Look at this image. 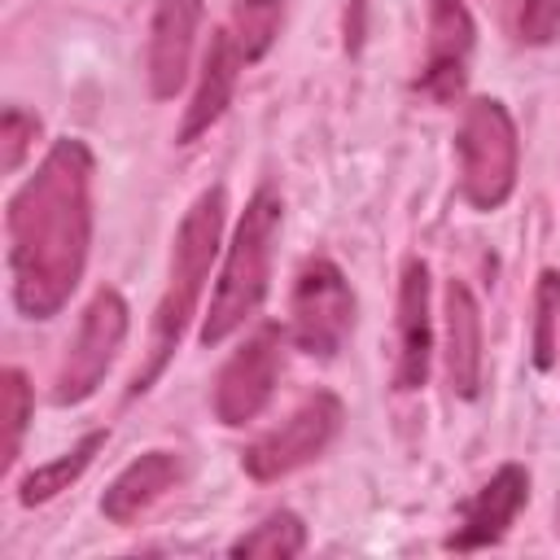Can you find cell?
Returning a JSON list of instances; mask_svg holds the SVG:
<instances>
[{
    "mask_svg": "<svg viewBox=\"0 0 560 560\" xmlns=\"http://www.w3.org/2000/svg\"><path fill=\"white\" fill-rule=\"evenodd\" d=\"M92 184V149L79 136H61L4 206L9 289L26 319H52L83 280L96 223Z\"/></svg>",
    "mask_w": 560,
    "mask_h": 560,
    "instance_id": "cell-1",
    "label": "cell"
},
{
    "mask_svg": "<svg viewBox=\"0 0 560 560\" xmlns=\"http://www.w3.org/2000/svg\"><path fill=\"white\" fill-rule=\"evenodd\" d=\"M223 219H228V188L223 184H210L197 192V201L184 210L179 228H175V241H171V267H166V289L153 306V328H149V350H144V363L136 368L131 385H127V398L153 389V381L166 372V363L175 359L197 306H201V293H206V280H210V267L223 249Z\"/></svg>",
    "mask_w": 560,
    "mask_h": 560,
    "instance_id": "cell-2",
    "label": "cell"
},
{
    "mask_svg": "<svg viewBox=\"0 0 560 560\" xmlns=\"http://www.w3.org/2000/svg\"><path fill=\"white\" fill-rule=\"evenodd\" d=\"M280 223H284V201L271 184H262L236 228H232V241L223 245V262H219V280L210 289V306L201 315V328H197V341L201 346H219L228 341L236 328H245L267 289H271V262H276V241H280Z\"/></svg>",
    "mask_w": 560,
    "mask_h": 560,
    "instance_id": "cell-3",
    "label": "cell"
},
{
    "mask_svg": "<svg viewBox=\"0 0 560 560\" xmlns=\"http://www.w3.org/2000/svg\"><path fill=\"white\" fill-rule=\"evenodd\" d=\"M455 158H459V197L490 214L508 206L521 175V136L503 101L472 96L455 127Z\"/></svg>",
    "mask_w": 560,
    "mask_h": 560,
    "instance_id": "cell-4",
    "label": "cell"
},
{
    "mask_svg": "<svg viewBox=\"0 0 560 560\" xmlns=\"http://www.w3.org/2000/svg\"><path fill=\"white\" fill-rule=\"evenodd\" d=\"M354 332V289L328 254H311L289 293V341L311 359H337Z\"/></svg>",
    "mask_w": 560,
    "mask_h": 560,
    "instance_id": "cell-5",
    "label": "cell"
},
{
    "mask_svg": "<svg viewBox=\"0 0 560 560\" xmlns=\"http://www.w3.org/2000/svg\"><path fill=\"white\" fill-rule=\"evenodd\" d=\"M127 328H131V311H127V298L109 284H101L83 315H79V328L57 363V376H52V402L57 407H79L88 402L101 381L109 376L122 341H127Z\"/></svg>",
    "mask_w": 560,
    "mask_h": 560,
    "instance_id": "cell-6",
    "label": "cell"
},
{
    "mask_svg": "<svg viewBox=\"0 0 560 560\" xmlns=\"http://www.w3.org/2000/svg\"><path fill=\"white\" fill-rule=\"evenodd\" d=\"M341 420H346V402L332 389H315L276 429L258 433L241 451V468L254 481H280V477L315 464L332 446V438L341 433Z\"/></svg>",
    "mask_w": 560,
    "mask_h": 560,
    "instance_id": "cell-7",
    "label": "cell"
},
{
    "mask_svg": "<svg viewBox=\"0 0 560 560\" xmlns=\"http://www.w3.org/2000/svg\"><path fill=\"white\" fill-rule=\"evenodd\" d=\"M284 341H289V328L267 319L228 354V363L219 368L214 389H210V407H214L219 424L241 429L262 416V407L271 402L276 381L284 372Z\"/></svg>",
    "mask_w": 560,
    "mask_h": 560,
    "instance_id": "cell-8",
    "label": "cell"
},
{
    "mask_svg": "<svg viewBox=\"0 0 560 560\" xmlns=\"http://www.w3.org/2000/svg\"><path fill=\"white\" fill-rule=\"evenodd\" d=\"M529 503V468L508 459L490 472V481L464 499L459 508V525L442 538L446 551H486L499 547L512 529V521L521 516V508Z\"/></svg>",
    "mask_w": 560,
    "mask_h": 560,
    "instance_id": "cell-9",
    "label": "cell"
},
{
    "mask_svg": "<svg viewBox=\"0 0 560 560\" xmlns=\"http://www.w3.org/2000/svg\"><path fill=\"white\" fill-rule=\"evenodd\" d=\"M398 350H394V389L416 394L429 381L433 363V311H429V262L407 254L398 267Z\"/></svg>",
    "mask_w": 560,
    "mask_h": 560,
    "instance_id": "cell-10",
    "label": "cell"
},
{
    "mask_svg": "<svg viewBox=\"0 0 560 560\" xmlns=\"http://www.w3.org/2000/svg\"><path fill=\"white\" fill-rule=\"evenodd\" d=\"M472 13L464 0H429V35L416 88L429 101H455L468 83L472 61Z\"/></svg>",
    "mask_w": 560,
    "mask_h": 560,
    "instance_id": "cell-11",
    "label": "cell"
},
{
    "mask_svg": "<svg viewBox=\"0 0 560 560\" xmlns=\"http://www.w3.org/2000/svg\"><path fill=\"white\" fill-rule=\"evenodd\" d=\"M201 18H206L201 0H158L149 22V48H144V79L153 101H171L184 88Z\"/></svg>",
    "mask_w": 560,
    "mask_h": 560,
    "instance_id": "cell-12",
    "label": "cell"
},
{
    "mask_svg": "<svg viewBox=\"0 0 560 560\" xmlns=\"http://www.w3.org/2000/svg\"><path fill=\"white\" fill-rule=\"evenodd\" d=\"M442 315H446V341H442L446 385L455 398H477L481 394V363H486V328H481L477 293L464 280H446Z\"/></svg>",
    "mask_w": 560,
    "mask_h": 560,
    "instance_id": "cell-13",
    "label": "cell"
},
{
    "mask_svg": "<svg viewBox=\"0 0 560 560\" xmlns=\"http://www.w3.org/2000/svg\"><path fill=\"white\" fill-rule=\"evenodd\" d=\"M241 66H245V57H241L232 31H210V44H206V57H201V74H197L192 101L184 105L175 144H192L197 136H206V131L228 114V105H232V96H236Z\"/></svg>",
    "mask_w": 560,
    "mask_h": 560,
    "instance_id": "cell-14",
    "label": "cell"
},
{
    "mask_svg": "<svg viewBox=\"0 0 560 560\" xmlns=\"http://www.w3.org/2000/svg\"><path fill=\"white\" fill-rule=\"evenodd\" d=\"M184 481V459L179 451H144L136 455L101 494V516L109 525H131L140 521L153 503H162L175 486Z\"/></svg>",
    "mask_w": 560,
    "mask_h": 560,
    "instance_id": "cell-15",
    "label": "cell"
},
{
    "mask_svg": "<svg viewBox=\"0 0 560 560\" xmlns=\"http://www.w3.org/2000/svg\"><path fill=\"white\" fill-rule=\"evenodd\" d=\"M105 429H92V433H83L70 451H61L57 459H48V464H39V468H31L22 481H18V503L22 508H39V503H52L61 490H70L88 468H92V459H96V451L105 446Z\"/></svg>",
    "mask_w": 560,
    "mask_h": 560,
    "instance_id": "cell-16",
    "label": "cell"
},
{
    "mask_svg": "<svg viewBox=\"0 0 560 560\" xmlns=\"http://www.w3.org/2000/svg\"><path fill=\"white\" fill-rule=\"evenodd\" d=\"M302 551H306V525H302V516L289 512V508L267 512L258 525H249V529L228 547V556H236V560H293V556H302Z\"/></svg>",
    "mask_w": 560,
    "mask_h": 560,
    "instance_id": "cell-17",
    "label": "cell"
},
{
    "mask_svg": "<svg viewBox=\"0 0 560 560\" xmlns=\"http://www.w3.org/2000/svg\"><path fill=\"white\" fill-rule=\"evenodd\" d=\"M280 18H284V0H232V39L245 57V66L262 61L280 35Z\"/></svg>",
    "mask_w": 560,
    "mask_h": 560,
    "instance_id": "cell-18",
    "label": "cell"
},
{
    "mask_svg": "<svg viewBox=\"0 0 560 560\" xmlns=\"http://www.w3.org/2000/svg\"><path fill=\"white\" fill-rule=\"evenodd\" d=\"M35 411V394L22 368H4L0 372V424H4V446H0V472H9L22 455V438Z\"/></svg>",
    "mask_w": 560,
    "mask_h": 560,
    "instance_id": "cell-19",
    "label": "cell"
},
{
    "mask_svg": "<svg viewBox=\"0 0 560 560\" xmlns=\"http://www.w3.org/2000/svg\"><path fill=\"white\" fill-rule=\"evenodd\" d=\"M560 350V271L542 267L534 284V368L551 372Z\"/></svg>",
    "mask_w": 560,
    "mask_h": 560,
    "instance_id": "cell-20",
    "label": "cell"
},
{
    "mask_svg": "<svg viewBox=\"0 0 560 560\" xmlns=\"http://www.w3.org/2000/svg\"><path fill=\"white\" fill-rule=\"evenodd\" d=\"M512 35L525 48H542L560 35V0H508Z\"/></svg>",
    "mask_w": 560,
    "mask_h": 560,
    "instance_id": "cell-21",
    "label": "cell"
},
{
    "mask_svg": "<svg viewBox=\"0 0 560 560\" xmlns=\"http://www.w3.org/2000/svg\"><path fill=\"white\" fill-rule=\"evenodd\" d=\"M35 136H39V114H31V109H22V105H4V114H0L4 175H13V171L26 162V153H31Z\"/></svg>",
    "mask_w": 560,
    "mask_h": 560,
    "instance_id": "cell-22",
    "label": "cell"
}]
</instances>
